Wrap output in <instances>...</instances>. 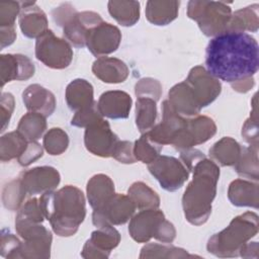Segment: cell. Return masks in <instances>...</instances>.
<instances>
[{
  "label": "cell",
  "instance_id": "6da1fadb",
  "mask_svg": "<svg viewBox=\"0 0 259 259\" xmlns=\"http://www.w3.org/2000/svg\"><path fill=\"white\" fill-rule=\"evenodd\" d=\"M206 71L234 84L253 77L259 68V46L246 32L225 31L211 38L205 51Z\"/></svg>",
  "mask_w": 259,
  "mask_h": 259
},
{
  "label": "cell",
  "instance_id": "7a4b0ae2",
  "mask_svg": "<svg viewBox=\"0 0 259 259\" xmlns=\"http://www.w3.org/2000/svg\"><path fill=\"white\" fill-rule=\"evenodd\" d=\"M45 218L60 237L76 234L86 217L83 192L76 186L66 185L57 191H48L38 198Z\"/></svg>",
  "mask_w": 259,
  "mask_h": 259
},
{
  "label": "cell",
  "instance_id": "3957f363",
  "mask_svg": "<svg viewBox=\"0 0 259 259\" xmlns=\"http://www.w3.org/2000/svg\"><path fill=\"white\" fill-rule=\"evenodd\" d=\"M193 178L186 187L182 206L186 220L194 226L203 225L211 212V203L217 194L220 168L206 157L200 159L192 168Z\"/></svg>",
  "mask_w": 259,
  "mask_h": 259
},
{
  "label": "cell",
  "instance_id": "277c9868",
  "mask_svg": "<svg viewBox=\"0 0 259 259\" xmlns=\"http://www.w3.org/2000/svg\"><path fill=\"white\" fill-rule=\"evenodd\" d=\"M258 215L246 211L234 218L223 231L208 239L206 249L217 257H237L241 248L258 233Z\"/></svg>",
  "mask_w": 259,
  "mask_h": 259
},
{
  "label": "cell",
  "instance_id": "5b68a950",
  "mask_svg": "<svg viewBox=\"0 0 259 259\" xmlns=\"http://www.w3.org/2000/svg\"><path fill=\"white\" fill-rule=\"evenodd\" d=\"M54 21L63 27V33L76 48L86 46L89 30L100 24L101 16L93 11L77 12L70 3H63L52 11Z\"/></svg>",
  "mask_w": 259,
  "mask_h": 259
},
{
  "label": "cell",
  "instance_id": "8992f818",
  "mask_svg": "<svg viewBox=\"0 0 259 259\" xmlns=\"http://www.w3.org/2000/svg\"><path fill=\"white\" fill-rule=\"evenodd\" d=\"M128 233L138 243H147L152 238L162 243H171L176 237L173 224L158 208L142 209L134 215L128 225Z\"/></svg>",
  "mask_w": 259,
  "mask_h": 259
},
{
  "label": "cell",
  "instance_id": "52a82bcc",
  "mask_svg": "<svg viewBox=\"0 0 259 259\" xmlns=\"http://www.w3.org/2000/svg\"><path fill=\"white\" fill-rule=\"evenodd\" d=\"M187 15L206 36H217L227 31L232 10L225 2L192 0L188 2Z\"/></svg>",
  "mask_w": 259,
  "mask_h": 259
},
{
  "label": "cell",
  "instance_id": "ba28073f",
  "mask_svg": "<svg viewBox=\"0 0 259 259\" xmlns=\"http://www.w3.org/2000/svg\"><path fill=\"white\" fill-rule=\"evenodd\" d=\"M40 224L15 219V230L23 240L15 258H50L53 237L51 232Z\"/></svg>",
  "mask_w": 259,
  "mask_h": 259
},
{
  "label": "cell",
  "instance_id": "9c48e42d",
  "mask_svg": "<svg viewBox=\"0 0 259 259\" xmlns=\"http://www.w3.org/2000/svg\"><path fill=\"white\" fill-rule=\"evenodd\" d=\"M35 57L45 66L52 69H65L73 60L70 44L49 29L35 41Z\"/></svg>",
  "mask_w": 259,
  "mask_h": 259
},
{
  "label": "cell",
  "instance_id": "30bf717a",
  "mask_svg": "<svg viewBox=\"0 0 259 259\" xmlns=\"http://www.w3.org/2000/svg\"><path fill=\"white\" fill-rule=\"evenodd\" d=\"M148 169L158 180L161 187L167 191H175L181 188L188 179L190 172L182 161L165 155H159L148 164Z\"/></svg>",
  "mask_w": 259,
  "mask_h": 259
},
{
  "label": "cell",
  "instance_id": "8fae6325",
  "mask_svg": "<svg viewBox=\"0 0 259 259\" xmlns=\"http://www.w3.org/2000/svg\"><path fill=\"white\" fill-rule=\"evenodd\" d=\"M215 133L217 125L208 116L196 115L193 118H185V122L176 134L172 145L176 150L181 152L205 143Z\"/></svg>",
  "mask_w": 259,
  "mask_h": 259
},
{
  "label": "cell",
  "instance_id": "7c38bea8",
  "mask_svg": "<svg viewBox=\"0 0 259 259\" xmlns=\"http://www.w3.org/2000/svg\"><path fill=\"white\" fill-rule=\"evenodd\" d=\"M136 206L127 195L114 193V195L100 208L93 209L92 222L98 227L104 225H123L134 215Z\"/></svg>",
  "mask_w": 259,
  "mask_h": 259
},
{
  "label": "cell",
  "instance_id": "4fadbf2b",
  "mask_svg": "<svg viewBox=\"0 0 259 259\" xmlns=\"http://www.w3.org/2000/svg\"><path fill=\"white\" fill-rule=\"evenodd\" d=\"M117 142V136L111 131L109 123L103 118L91 123L85 130V147L95 156L103 158L112 157V152Z\"/></svg>",
  "mask_w": 259,
  "mask_h": 259
},
{
  "label": "cell",
  "instance_id": "5bb4252c",
  "mask_svg": "<svg viewBox=\"0 0 259 259\" xmlns=\"http://www.w3.org/2000/svg\"><path fill=\"white\" fill-rule=\"evenodd\" d=\"M185 82L190 87L201 108L213 102L222 91L220 81L202 66L193 67L189 71Z\"/></svg>",
  "mask_w": 259,
  "mask_h": 259
},
{
  "label": "cell",
  "instance_id": "9a60e30c",
  "mask_svg": "<svg viewBox=\"0 0 259 259\" xmlns=\"http://www.w3.org/2000/svg\"><path fill=\"white\" fill-rule=\"evenodd\" d=\"M18 179L26 195H35L54 190L59 185L61 176L54 167L40 166L23 171Z\"/></svg>",
  "mask_w": 259,
  "mask_h": 259
},
{
  "label": "cell",
  "instance_id": "2e32d148",
  "mask_svg": "<svg viewBox=\"0 0 259 259\" xmlns=\"http://www.w3.org/2000/svg\"><path fill=\"white\" fill-rule=\"evenodd\" d=\"M121 40V33L115 25L102 21L91 28L86 37L88 50L96 57H105L117 50Z\"/></svg>",
  "mask_w": 259,
  "mask_h": 259
},
{
  "label": "cell",
  "instance_id": "e0dca14e",
  "mask_svg": "<svg viewBox=\"0 0 259 259\" xmlns=\"http://www.w3.org/2000/svg\"><path fill=\"white\" fill-rule=\"evenodd\" d=\"M120 242V234L111 225L98 227L85 243L81 256L83 258H107Z\"/></svg>",
  "mask_w": 259,
  "mask_h": 259
},
{
  "label": "cell",
  "instance_id": "ac0fdd59",
  "mask_svg": "<svg viewBox=\"0 0 259 259\" xmlns=\"http://www.w3.org/2000/svg\"><path fill=\"white\" fill-rule=\"evenodd\" d=\"M0 62L1 87L13 80H27L35 71L30 59L20 54H3L0 56Z\"/></svg>",
  "mask_w": 259,
  "mask_h": 259
},
{
  "label": "cell",
  "instance_id": "d6986e66",
  "mask_svg": "<svg viewBox=\"0 0 259 259\" xmlns=\"http://www.w3.org/2000/svg\"><path fill=\"white\" fill-rule=\"evenodd\" d=\"M132 97L124 91L112 90L102 93L98 99L97 107L102 116L111 119H122L130 115Z\"/></svg>",
  "mask_w": 259,
  "mask_h": 259
},
{
  "label": "cell",
  "instance_id": "ffe728a7",
  "mask_svg": "<svg viewBox=\"0 0 259 259\" xmlns=\"http://www.w3.org/2000/svg\"><path fill=\"white\" fill-rule=\"evenodd\" d=\"M19 26L28 38H38L49 30L47 15L35 2H21Z\"/></svg>",
  "mask_w": 259,
  "mask_h": 259
},
{
  "label": "cell",
  "instance_id": "44dd1931",
  "mask_svg": "<svg viewBox=\"0 0 259 259\" xmlns=\"http://www.w3.org/2000/svg\"><path fill=\"white\" fill-rule=\"evenodd\" d=\"M22 100L27 110L50 116L56 109V98L47 88L31 84L22 92Z\"/></svg>",
  "mask_w": 259,
  "mask_h": 259
},
{
  "label": "cell",
  "instance_id": "7402d4cb",
  "mask_svg": "<svg viewBox=\"0 0 259 259\" xmlns=\"http://www.w3.org/2000/svg\"><path fill=\"white\" fill-rule=\"evenodd\" d=\"M168 101L171 107L181 116L198 115L201 107L199 106L193 92L185 80L174 85L168 94Z\"/></svg>",
  "mask_w": 259,
  "mask_h": 259
},
{
  "label": "cell",
  "instance_id": "603a6c76",
  "mask_svg": "<svg viewBox=\"0 0 259 259\" xmlns=\"http://www.w3.org/2000/svg\"><path fill=\"white\" fill-rule=\"evenodd\" d=\"M92 72L102 82L116 84L126 80L130 70L119 59L100 57L93 63Z\"/></svg>",
  "mask_w": 259,
  "mask_h": 259
},
{
  "label": "cell",
  "instance_id": "cb8c5ba5",
  "mask_svg": "<svg viewBox=\"0 0 259 259\" xmlns=\"http://www.w3.org/2000/svg\"><path fill=\"white\" fill-rule=\"evenodd\" d=\"M87 198L93 209L103 206L114 195V183L105 174L92 176L86 186Z\"/></svg>",
  "mask_w": 259,
  "mask_h": 259
},
{
  "label": "cell",
  "instance_id": "d4e9b609",
  "mask_svg": "<svg viewBox=\"0 0 259 259\" xmlns=\"http://www.w3.org/2000/svg\"><path fill=\"white\" fill-rule=\"evenodd\" d=\"M258 183L244 179H236L229 185L228 198L231 203L236 206L258 208Z\"/></svg>",
  "mask_w": 259,
  "mask_h": 259
},
{
  "label": "cell",
  "instance_id": "484cf974",
  "mask_svg": "<svg viewBox=\"0 0 259 259\" xmlns=\"http://www.w3.org/2000/svg\"><path fill=\"white\" fill-rule=\"evenodd\" d=\"M65 97L69 108L79 111L94 103L93 86L85 79H75L68 84Z\"/></svg>",
  "mask_w": 259,
  "mask_h": 259
},
{
  "label": "cell",
  "instance_id": "4316f807",
  "mask_svg": "<svg viewBox=\"0 0 259 259\" xmlns=\"http://www.w3.org/2000/svg\"><path fill=\"white\" fill-rule=\"evenodd\" d=\"M179 1L151 0L146 4V17L155 25H167L178 16Z\"/></svg>",
  "mask_w": 259,
  "mask_h": 259
},
{
  "label": "cell",
  "instance_id": "83f0119b",
  "mask_svg": "<svg viewBox=\"0 0 259 259\" xmlns=\"http://www.w3.org/2000/svg\"><path fill=\"white\" fill-rule=\"evenodd\" d=\"M241 152L242 147L236 140L224 137L209 149V156L221 166H233L239 160Z\"/></svg>",
  "mask_w": 259,
  "mask_h": 259
},
{
  "label": "cell",
  "instance_id": "f1b7e54d",
  "mask_svg": "<svg viewBox=\"0 0 259 259\" xmlns=\"http://www.w3.org/2000/svg\"><path fill=\"white\" fill-rule=\"evenodd\" d=\"M258 4H253L235 11L230 19L227 31L256 32L258 29Z\"/></svg>",
  "mask_w": 259,
  "mask_h": 259
},
{
  "label": "cell",
  "instance_id": "f546056e",
  "mask_svg": "<svg viewBox=\"0 0 259 259\" xmlns=\"http://www.w3.org/2000/svg\"><path fill=\"white\" fill-rule=\"evenodd\" d=\"M109 14L122 26H133L140 19V3L138 1H109Z\"/></svg>",
  "mask_w": 259,
  "mask_h": 259
},
{
  "label": "cell",
  "instance_id": "4dcf8cb0",
  "mask_svg": "<svg viewBox=\"0 0 259 259\" xmlns=\"http://www.w3.org/2000/svg\"><path fill=\"white\" fill-rule=\"evenodd\" d=\"M127 196L134 202L136 208L140 210L158 208L160 205L159 195L146 183L141 181L135 182L130 186Z\"/></svg>",
  "mask_w": 259,
  "mask_h": 259
},
{
  "label": "cell",
  "instance_id": "1f68e13d",
  "mask_svg": "<svg viewBox=\"0 0 259 259\" xmlns=\"http://www.w3.org/2000/svg\"><path fill=\"white\" fill-rule=\"evenodd\" d=\"M47 128L46 116L37 112H27L17 125V130L28 142H36Z\"/></svg>",
  "mask_w": 259,
  "mask_h": 259
},
{
  "label": "cell",
  "instance_id": "d6a6232c",
  "mask_svg": "<svg viewBox=\"0 0 259 259\" xmlns=\"http://www.w3.org/2000/svg\"><path fill=\"white\" fill-rule=\"evenodd\" d=\"M156 102L150 97H137L136 124L142 134L150 131L155 124L157 118Z\"/></svg>",
  "mask_w": 259,
  "mask_h": 259
},
{
  "label": "cell",
  "instance_id": "836d02e7",
  "mask_svg": "<svg viewBox=\"0 0 259 259\" xmlns=\"http://www.w3.org/2000/svg\"><path fill=\"white\" fill-rule=\"evenodd\" d=\"M28 141L18 132H10L3 135L0 140V160L7 162L18 158L25 150Z\"/></svg>",
  "mask_w": 259,
  "mask_h": 259
},
{
  "label": "cell",
  "instance_id": "e575fe53",
  "mask_svg": "<svg viewBox=\"0 0 259 259\" xmlns=\"http://www.w3.org/2000/svg\"><path fill=\"white\" fill-rule=\"evenodd\" d=\"M236 172L245 178L257 181L259 179L258 171V146L250 145L242 148L239 160L235 164Z\"/></svg>",
  "mask_w": 259,
  "mask_h": 259
},
{
  "label": "cell",
  "instance_id": "d590c367",
  "mask_svg": "<svg viewBox=\"0 0 259 259\" xmlns=\"http://www.w3.org/2000/svg\"><path fill=\"white\" fill-rule=\"evenodd\" d=\"M193 257L184 249L156 243L147 244L141 250L140 258H185Z\"/></svg>",
  "mask_w": 259,
  "mask_h": 259
},
{
  "label": "cell",
  "instance_id": "8d00e7d4",
  "mask_svg": "<svg viewBox=\"0 0 259 259\" xmlns=\"http://www.w3.org/2000/svg\"><path fill=\"white\" fill-rule=\"evenodd\" d=\"M163 146L152 142L146 134H143L134 144V155L137 161L150 164L160 154Z\"/></svg>",
  "mask_w": 259,
  "mask_h": 259
},
{
  "label": "cell",
  "instance_id": "74e56055",
  "mask_svg": "<svg viewBox=\"0 0 259 259\" xmlns=\"http://www.w3.org/2000/svg\"><path fill=\"white\" fill-rule=\"evenodd\" d=\"M69 146V137L60 127L51 128L44 137V148L50 155H61Z\"/></svg>",
  "mask_w": 259,
  "mask_h": 259
},
{
  "label": "cell",
  "instance_id": "f35d334b",
  "mask_svg": "<svg viewBox=\"0 0 259 259\" xmlns=\"http://www.w3.org/2000/svg\"><path fill=\"white\" fill-rule=\"evenodd\" d=\"M26 196L19 179H14L5 185L2 192V201L5 208L9 210H18L23 204Z\"/></svg>",
  "mask_w": 259,
  "mask_h": 259
},
{
  "label": "cell",
  "instance_id": "ab89813d",
  "mask_svg": "<svg viewBox=\"0 0 259 259\" xmlns=\"http://www.w3.org/2000/svg\"><path fill=\"white\" fill-rule=\"evenodd\" d=\"M15 219L25 220L33 223H42L46 218L41 210L39 199L36 197H32L24 202L18 209Z\"/></svg>",
  "mask_w": 259,
  "mask_h": 259
},
{
  "label": "cell",
  "instance_id": "60d3db41",
  "mask_svg": "<svg viewBox=\"0 0 259 259\" xmlns=\"http://www.w3.org/2000/svg\"><path fill=\"white\" fill-rule=\"evenodd\" d=\"M135 93L137 97H150L158 101L162 95V85L156 79L143 78L137 82Z\"/></svg>",
  "mask_w": 259,
  "mask_h": 259
},
{
  "label": "cell",
  "instance_id": "b9f144b4",
  "mask_svg": "<svg viewBox=\"0 0 259 259\" xmlns=\"http://www.w3.org/2000/svg\"><path fill=\"white\" fill-rule=\"evenodd\" d=\"M101 118H103V116L100 114L98 110L97 102H94L91 106L76 111V113L71 119V124L77 127H87L91 123Z\"/></svg>",
  "mask_w": 259,
  "mask_h": 259
},
{
  "label": "cell",
  "instance_id": "7bdbcfd3",
  "mask_svg": "<svg viewBox=\"0 0 259 259\" xmlns=\"http://www.w3.org/2000/svg\"><path fill=\"white\" fill-rule=\"evenodd\" d=\"M21 2L1 1L0 2V27L14 26L16 16L20 13Z\"/></svg>",
  "mask_w": 259,
  "mask_h": 259
},
{
  "label": "cell",
  "instance_id": "ee69618b",
  "mask_svg": "<svg viewBox=\"0 0 259 259\" xmlns=\"http://www.w3.org/2000/svg\"><path fill=\"white\" fill-rule=\"evenodd\" d=\"M21 241L9 231L3 229L1 232V243H0V253L2 257L5 258H15L16 253L19 250Z\"/></svg>",
  "mask_w": 259,
  "mask_h": 259
},
{
  "label": "cell",
  "instance_id": "f6af8a7d",
  "mask_svg": "<svg viewBox=\"0 0 259 259\" xmlns=\"http://www.w3.org/2000/svg\"><path fill=\"white\" fill-rule=\"evenodd\" d=\"M112 157L123 164L135 163L137 159L134 155V144L128 141H118L113 149Z\"/></svg>",
  "mask_w": 259,
  "mask_h": 259
},
{
  "label": "cell",
  "instance_id": "bcb514c9",
  "mask_svg": "<svg viewBox=\"0 0 259 259\" xmlns=\"http://www.w3.org/2000/svg\"><path fill=\"white\" fill-rule=\"evenodd\" d=\"M253 115L248 118L243 127H242V136L245 139L246 142H248L250 145L258 146V118L256 113V107L254 105Z\"/></svg>",
  "mask_w": 259,
  "mask_h": 259
},
{
  "label": "cell",
  "instance_id": "7dc6e473",
  "mask_svg": "<svg viewBox=\"0 0 259 259\" xmlns=\"http://www.w3.org/2000/svg\"><path fill=\"white\" fill-rule=\"evenodd\" d=\"M42 147L37 142H28L24 152L17 158L18 163L26 167L42 156Z\"/></svg>",
  "mask_w": 259,
  "mask_h": 259
},
{
  "label": "cell",
  "instance_id": "c3c4849f",
  "mask_svg": "<svg viewBox=\"0 0 259 259\" xmlns=\"http://www.w3.org/2000/svg\"><path fill=\"white\" fill-rule=\"evenodd\" d=\"M14 97L9 92H2L1 100H0V107H1V132L5 131L6 126L9 123L10 117L12 115L14 109Z\"/></svg>",
  "mask_w": 259,
  "mask_h": 259
},
{
  "label": "cell",
  "instance_id": "681fc988",
  "mask_svg": "<svg viewBox=\"0 0 259 259\" xmlns=\"http://www.w3.org/2000/svg\"><path fill=\"white\" fill-rule=\"evenodd\" d=\"M16 38V32L14 26L9 27H0V41L1 49H4L7 46L13 44Z\"/></svg>",
  "mask_w": 259,
  "mask_h": 259
},
{
  "label": "cell",
  "instance_id": "f907efd6",
  "mask_svg": "<svg viewBox=\"0 0 259 259\" xmlns=\"http://www.w3.org/2000/svg\"><path fill=\"white\" fill-rule=\"evenodd\" d=\"M239 256H242L244 258H258V243L257 242H251L246 243L240 250Z\"/></svg>",
  "mask_w": 259,
  "mask_h": 259
},
{
  "label": "cell",
  "instance_id": "816d5d0a",
  "mask_svg": "<svg viewBox=\"0 0 259 259\" xmlns=\"http://www.w3.org/2000/svg\"><path fill=\"white\" fill-rule=\"evenodd\" d=\"M231 86L234 88V90L241 93H245V92H248L254 86V79L253 77L247 78L239 82H236L234 84H231Z\"/></svg>",
  "mask_w": 259,
  "mask_h": 259
}]
</instances>
